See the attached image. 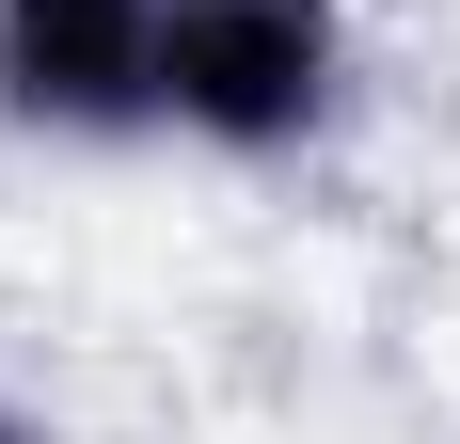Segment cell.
<instances>
[{
    "mask_svg": "<svg viewBox=\"0 0 460 444\" xmlns=\"http://www.w3.org/2000/svg\"><path fill=\"white\" fill-rule=\"evenodd\" d=\"M0 128L16 143H159V0H0Z\"/></svg>",
    "mask_w": 460,
    "mask_h": 444,
    "instance_id": "2",
    "label": "cell"
},
{
    "mask_svg": "<svg viewBox=\"0 0 460 444\" xmlns=\"http://www.w3.org/2000/svg\"><path fill=\"white\" fill-rule=\"evenodd\" d=\"M349 80H366L349 0H159V143L190 159L238 175L318 159L349 128Z\"/></svg>",
    "mask_w": 460,
    "mask_h": 444,
    "instance_id": "1",
    "label": "cell"
},
{
    "mask_svg": "<svg viewBox=\"0 0 460 444\" xmlns=\"http://www.w3.org/2000/svg\"><path fill=\"white\" fill-rule=\"evenodd\" d=\"M0 444H48V429H32V413H16V397H0Z\"/></svg>",
    "mask_w": 460,
    "mask_h": 444,
    "instance_id": "3",
    "label": "cell"
}]
</instances>
